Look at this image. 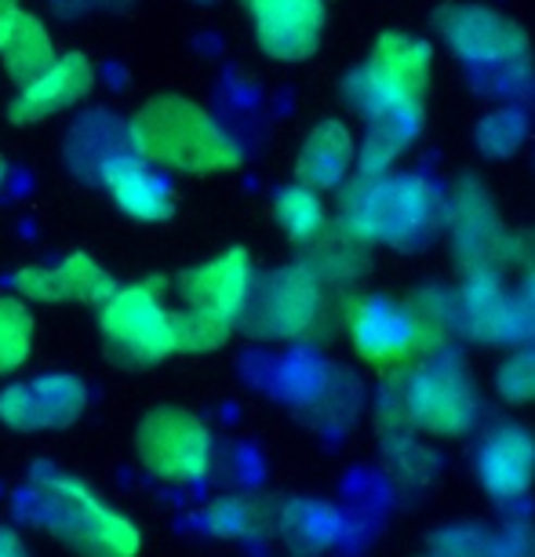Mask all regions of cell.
Segmentation results:
<instances>
[{
    "label": "cell",
    "mask_w": 535,
    "mask_h": 557,
    "mask_svg": "<svg viewBox=\"0 0 535 557\" xmlns=\"http://www.w3.org/2000/svg\"><path fill=\"white\" fill-rule=\"evenodd\" d=\"M91 88H96V66H91V59L84 51H66L45 73H37L34 81H26L18 88V96L8 107V117L15 124H37L59 117V113L77 107L80 99H88Z\"/></svg>",
    "instance_id": "4fadbf2b"
},
{
    "label": "cell",
    "mask_w": 535,
    "mask_h": 557,
    "mask_svg": "<svg viewBox=\"0 0 535 557\" xmlns=\"http://www.w3.org/2000/svg\"><path fill=\"white\" fill-rule=\"evenodd\" d=\"M164 277H146L117 292L99 307V332L110 361L121 368H153L175 354L172 307L164 302Z\"/></svg>",
    "instance_id": "3957f363"
},
{
    "label": "cell",
    "mask_w": 535,
    "mask_h": 557,
    "mask_svg": "<svg viewBox=\"0 0 535 557\" xmlns=\"http://www.w3.org/2000/svg\"><path fill=\"white\" fill-rule=\"evenodd\" d=\"M26 518L55 535L77 557H139L142 529L128 513L113 510L80 478L62 470H37L29 481Z\"/></svg>",
    "instance_id": "6da1fadb"
},
{
    "label": "cell",
    "mask_w": 535,
    "mask_h": 557,
    "mask_svg": "<svg viewBox=\"0 0 535 557\" xmlns=\"http://www.w3.org/2000/svg\"><path fill=\"white\" fill-rule=\"evenodd\" d=\"M259 507L245 496H219L204 507V529L215 540H248L259 529Z\"/></svg>",
    "instance_id": "603a6c76"
},
{
    "label": "cell",
    "mask_w": 535,
    "mask_h": 557,
    "mask_svg": "<svg viewBox=\"0 0 535 557\" xmlns=\"http://www.w3.org/2000/svg\"><path fill=\"white\" fill-rule=\"evenodd\" d=\"M339 524H343L339 513L328 503L299 499L281 510V532H285V540L307 554H318L324 546H332L335 535H339Z\"/></svg>",
    "instance_id": "ffe728a7"
},
{
    "label": "cell",
    "mask_w": 535,
    "mask_h": 557,
    "mask_svg": "<svg viewBox=\"0 0 535 557\" xmlns=\"http://www.w3.org/2000/svg\"><path fill=\"white\" fill-rule=\"evenodd\" d=\"M259 48L277 62H302L321 45L324 0H240Z\"/></svg>",
    "instance_id": "9c48e42d"
},
{
    "label": "cell",
    "mask_w": 535,
    "mask_h": 557,
    "mask_svg": "<svg viewBox=\"0 0 535 557\" xmlns=\"http://www.w3.org/2000/svg\"><path fill=\"white\" fill-rule=\"evenodd\" d=\"M88 412V386L73 372H45L0 391V423L15 434L66 430Z\"/></svg>",
    "instance_id": "5b68a950"
},
{
    "label": "cell",
    "mask_w": 535,
    "mask_h": 557,
    "mask_svg": "<svg viewBox=\"0 0 535 557\" xmlns=\"http://www.w3.org/2000/svg\"><path fill=\"white\" fill-rule=\"evenodd\" d=\"M321 313V285L313 270H277L251 285V299L240 324L266 339H291L313 329Z\"/></svg>",
    "instance_id": "8992f818"
},
{
    "label": "cell",
    "mask_w": 535,
    "mask_h": 557,
    "mask_svg": "<svg viewBox=\"0 0 535 557\" xmlns=\"http://www.w3.org/2000/svg\"><path fill=\"white\" fill-rule=\"evenodd\" d=\"M350 164H353L350 132H346L339 121H324L307 135V143H302L296 175L302 186L321 194V190H335L346 178V172H350Z\"/></svg>",
    "instance_id": "e0dca14e"
},
{
    "label": "cell",
    "mask_w": 535,
    "mask_h": 557,
    "mask_svg": "<svg viewBox=\"0 0 535 557\" xmlns=\"http://www.w3.org/2000/svg\"><path fill=\"white\" fill-rule=\"evenodd\" d=\"M18 12V0H0V29L8 26V18Z\"/></svg>",
    "instance_id": "484cf974"
},
{
    "label": "cell",
    "mask_w": 535,
    "mask_h": 557,
    "mask_svg": "<svg viewBox=\"0 0 535 557\" xmlns=\"http://www.w3.org/2000/svg\"><path fill=\"white\" fill-rule=\"evenodd\" d=\"M135 456L146 474L164 485H197L212 474L215 437L190 408L161 405L146 412L135 430Z\"/></svg>",
    "instance_id": "277c9868"
},
{
    "label": "cell",
    "mask_w": 535,
    "mask_h": 557,
    "mask_svg": "<svg viewBox=\"0 0 535 557\" xmlns=\"http://www.w3.org/2000/svg\"><path fill=\"white\" fill-rule=\"evenodd\" d=\"M499 391L507 394L510 401H528V397H535V354H521L502 364Z\"/></svg>",
    "instance_id": "cb8c5ba5"
},
{
    "label": "cell",
    "mask_w": 535,
    "mask_h": 557,
    "mask_svg": "<svg viewBox=\"0 0 535 557\" xmlns=\"http://www.w3.org/2000/svg\"><path fill=\"white\" fill-rule=\"evenodd\" d=\"M197 4H208V0H197Z\"/></svg>",
    "instance_id": "83f0119b"
},
{
    "label": "cell",
    "mask_w": 535,
    "mask_h": 557,
    "mask_svg": "<svg viewBox=\"0 0 535 557\" xmlns=\"http://www.w3.org/2000/svg\"><path fill=\"white\" fill-rule=\"evenodd\" d=\"M37 321L23 296H0V375L18 372L34 354Z\"/></svg>",
    "instance_id": "44dd1931"
},
{
    "label": "cell",
    "mask_w": 535,
    "mask_h": 557,
    "mask_svg": "<svg viewBox=\"0 0 535 557\" xmlns=\"http://www.w3.org/2000/svg\"><path fill=\"white\" fill-rule=\"evenodd\" d=\"M419 324L386 299H361L350 310V339L364 361L394 364L415 346Z\"/></svg>",
    "instance_id": "5bb4252c"
},
{
    "label": "cell",
    "mask_w": 535,
    "mask_h": 557,
    "mask_svg": "<svg viewBox=\"0 0 535 557\" xmlns=\"http://www.w3.org/2000/svg\"><path fill=\"white\" fill-rule=\"evenodd\" d=\"M0 59H4V70L18 88L26 81H34L37 73H45L51 62L59 59L55 40H51L48 26L40 23L34 12H18L8 18V26L0 29Z\"/></svg>",
    "instance_id": "ac0fdd59"
},
{
    "label": "cell",
    "mask_w": 535,
    "mask_h": 557,
    "mask_svg": "<svg viewBox=\"0 0 535 557\" xmlns=\"http://www.w3.org/2000/svg\"><path fill=\"white\" fill-rule=\"evenodd\" d=\"M4 175H8V168H4V161H0V183H4Z\"/></svg>",
    "instance_id": "4316f807"
},
{
    "label": "cell",
    "mask_w": 535,
    "mask_h": 557,
    "mask_svg": "<svg viewBox=\"0 0 535 557\" xmlns=\"http://www.w3.org/2000/svg\"><path fill=\"white\" fill-rule=\"evenodd\" d=\"M15 292L26 302H77L99 310L117 292V277L88 251H73L51 267H23L15 273Z\"/></svg>",
    "instance_id": "30bf717a"
},
{
    "label": "cell",
    "mask_w": 535,
    "mask_h": 557,
    "mask_svg": "<svg viewBox=\"0 0 535 557\" xmlns=\"http://www.w3.org/2000/svg\"><path fill=\"white\" fill-rule=\"evenodd\" d=\"M117 150H132L128 124H117L107 110H96L73 124L70 139H66V164L80 178H96L99 164Z\"/></svg>",
    "instance_id": "d6986e66"
},
{
    "label": "cell",
    "mask_w": 535,
    "mask_h": 557,
    "mask_svg": "<svg viewBox=\"0 0 535 557\" xmlns=\"http://www.w3.org/2000/svg\"><path fill=\"white\" fill-rule=\"evenodd\" d=\"M128 146L142 161L186 175L234 172L240 146L219 128V121L194 99L153 96L128 121Z\"/></svg>",
    "instance_id": "7a4b0ae2"
},
{
    "label": "cell",
    "mask_w": 535,
    "mask_h": 557,
    "mask_svg": "<svg viewBox=\"0 0 535 557\" xmlns=\"http://www.w3.org/2000/svg\"><path fill=\"white\" fill-rule=\"evenodd\" d=\"M251 285H256L251 256L245 248H226L223 256L208 259L178 277V299L186 310L204 313L226 329H237L248 310Z\"/></svg>",
    "instance_id": "ba28073f"
},
{
    "label": "cell",
    "mask_w": 535,
    "mask_h": 557,
    "mask_svg": "<svg viewBox=\"0 0 535 557\" xmlns=\"http://www.w3.org/2000/svg\"><path fill=\"white\" fill-rule=\"evenodd\" d=\"M408 416L430 434H463L477 419V397L456 368L430 361L408 383Z\"/></svg>",
    "instance_id": "8fae6325"
},
{
    "label": "cell",
    "mask_w": 535,
    "mask_h": 557,
    "mask_svg": "<svg viewBox=\"0 0 535 557\" xmlns=\"http://www.w3.org/2000/svg\"><path fill=\"white\" fill-rule=\"evenodd\" d=\"M274 212H277L281 230H285L296 245H313V240L324 234V205L318 190H310V186H302V183L285 186L274 201Z\"/></svg>",
    "instance_id": "7402d4cb"
},
{
    "label": "cell",
    "mask_w": 535,
    "mask_h": 557,
    "mask_svg": "<svg viewBox=\"0 0 535 557\" xmlns=\"http://www.w3.org/2000/svg\"><path fill=\"white\" fill-rule=\"evenodd\" d=\"M96 183L135 223H164L175 212L172 183L157 172V164L142 161L135 150H117L113 157H107L96 172Z\"/></svg>",
    "instance_id": "7c38bea8"
},
{
    "label": "cell",
    "mask_w": 535,
    "mask_h": 557,
    "mask_svg": "<svg viewBox=\"0 0 535 557\" xmlns=\"http://www.w3.org/2000/svg\"><path fill=\"white\" fill-rule=\"evenodd\" d=\"M440 34L448 37L452 51L470 62H496L521 48L518 26L492 8H448V15H440Z\"/></svg>",
    "instance_id": "2e32d148"
},
{
    "label": "cell",
    "mask_w": 535,
    "mask_h": 557,
    "mask_svg": "<svg viewBox=\"0 0 535 557\" xmlns=\"http://www.w3.org/2000/svg\"><path fill=\"white\" fill-rule=\"evenodd\" d=\"M477 474L496 499H513L535 481V437L524 426H499L481 445Z\"/></svg>",
    "instance_id": "9a60e30c"
},
{
    "label": "cell",
    "mask_w": 535,
    "mask_h": 557,
    "mask_svg": "<svg viewBox=\"0 0 535 557\" xmlns=\"http://www.w3.org/2000/svg\"><path fill=\"white\" fill-rule=\"evenodd\" d=\"M426 215V194L415 178H397V183H383L369 178L361 194H353L346 201L343 226L353 240H408L423 226Z\"/></svg>",
    "instance_id": "52a82bcc"
},
{
    "label": "cell",
    "mask_w": 535,
    "mask_h": 557,
    "mask_svg": "<svg viewBox=\"0 0 535 557\" xmlns=\"http://www.w3.org/2000/svg\"><path fill=\"white\" fill-rule=\"evenodd\" d=\"M0 557H34V554H29L23 535H18L15 529H4V524H0Z\"/></svg>",
    "instance_id": "d4e9b609"
}]
</instances>
